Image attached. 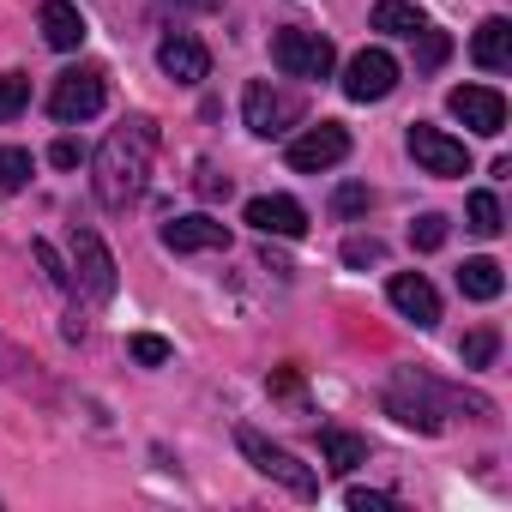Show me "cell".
I'll list each match as a JSON object with an SVG mask.
<instances>
[{
  "instance_id": "1",
  "label": "cell",
  "mask_w": 512,
  "mask_h": 512,
  "mask_svg": "<svg viewBox=\"0 0 512 512\" xmlns=\"http://www.w3.org/2000/svg\"><path fill=\"white\" fill-rule=\"evenodd\" d=\"M151 157H157V121L151 115H127L97 151V199L109 211H127L145 193V181H151Z\"/></svg>"
},
{
  "instance_id": "2",
  "label": "cell",
  "mask_w": 512,
  "mask_h": 512,
  "mask_svg": "<svg viewBox=\"0 0 512 512\" xmlns=\"http://www.w3.org/2000/svg\"><path fill=\"white\" fill-rule=\"evenodd\" d=\"M235 446H241V458H247L253 470H260V476H272V482H284L296 500H314V494H320V476H314V470H308V464H302L290 446L266 440L260 428H247V422H241V428H235Z\"/></svg>"
},
{
  "instance_id": "3",
  "label": "cell",
  "mask_w": 512,
  "mask_h": 512,
  "mask_svg": "<svg viewBox=\"0 0 512 512\" xmlns=\"http://www.w3.org/2000/svg\"><path fill=\"white\" fill-rule=\"evenodd\" d=\"M272 67H278L284 79H332L338 49H332V37L308 31V25H284V31L272 37Z\"/></svg>"
},
{
  "instance_id": "4",
  "label": "cell",
  "mask_w": 512,
  "mask_h": 512,
  "mask_svg": "<svg viewBox=\"0 0 512 512\" xmlns=\"http://www.w3.org/2000/svg\"><path fill=\"white\" fill-rule=\"evenodd\" d=\"M109 103V85H103V67H73V73H61L55 79V97H49V115L55 121H91L97 109Z\"/></svg>"
},
{
  "instance_id": "5",
  "label": "cell",
  "mask_w": 512,
  "mask_h": 512,
  "mask_svg": "<svg viewBox=\"0 0 512 512\" xmlns=\"http://www.w3.org/2000/svg\"><path fill=\"white\" fill-rule=\"evenodd\" d=\"M241 115H247V127L260 133V139H278V133H290L302 121V97H290V91H278V85L260 79V85H247Z\"/></svg>"
},
{
  "instance_id": "6",
  "label": "cell",
  "mask_w": 512,
  "mask_h": 512,
  "mask_svg": "<svg viewBox=\"0 0 512 512\" xmlns=\"http://www.w3.org/2000/svg\"><path fill=\"white\" fill-rule=\"evenodd\" d=\"M398 91V61L386 49H362L350 67H344V97L350 103H380Z\"/></svg>"
},
{
  "instance_id": "7",
  "label": "cell",
  "mask_w": 512,
  "mask_h": 512,
  "mask_svg": "<svg viewBox=\"0 0 512 512\" xmlns=\"http://www.w3.org/2000/svg\"><path fill=\"white\" fill-rule=\"evenodd\" d=\"M73 266H79V284L91 290V302H109L115 296V253L103 247L97 229H79L73 223Z\"/></svg>"
},
{
  "instance_id": "8",
  "label": "cell",
  "mask_w": 512,
  "mask_h": 512,
  "mask_svg": "<svg viewBox=\"0 0 512 512\" xmlns=\"http://www.w3.org/2000/svg\"><path fill=\"white\" fill-rule=\"evenodd\" d=\"M446 109H452L470 133H482V139L506 133V97H500L494 85H458V91L446 97Z\"/></svg>"
},
{
  "instance_id": "9",
  "label": "cell",
  "mask_w": 512,
  "mask_h": 512,
  "mask_svg": "<svg viewBox=\"0 0 512 512\" xmlns=\"http://www.w3.org/2000/svg\"><path fill=\"white\" fill-rule=\"evenodd\" d=\"M350 157V133L338 127V121H320V127H308L296 145H290V169L296 175H320V169H332V163H344Z\"/></svg>"
},
{
  "instance_id": "10",
  "label": "cell",
  "mask_w": 512,
  "mask_h": 512,
  "mask_svg": "<svg viewBox=\"0 0 512 512\" xmlns=\"http://www.w3.org/2000/svg\"><path fill=\"white\" fill-rule=\"evenodd\" d=\"M410 157H416L428 175H464V169H470L464 139H452V133H440V127H428V121L410 127Z\"/></svg>"
},
{
  "instance_id": "11",
  "label": "cell",
  "mask_w": 512,
  "mask_h": 512,
  "mask_svg": "<svg viewBox=\"0 0 512 512\" xmlns=\"http://www.w3.org/2000/svg\"><path fill=\"white\" fill-rule=\"evenodd\" d=\"M157 67H163L175 85H199V79L211 73V55H205V43H199L193 31H169V37L157 43Z\"/></svg>"
},
{
  "instance_id": "12",
  "label": "cell",
  "mask_w": 512,
  "mask_h": 512,
  "mask_svg": "<svg viewBox=\"0 0 512 512\" xmlns=\"http://www.w3.org/2000/svg\"><path fill=\"white\" fill-rule=\"evenodd\" d=\"M163 247H169V253H223V247H229V223H217V217H205V211L175 217V223H163Z\"/></svg>"
},
{
  "instance_id": "13",
  "label": "cell",
  "mask_w": 512,
  "mask_h": 512,
  "mask_svg": "<svg viewBox=\"0 0 512 512\" xmlns=\"http://www.w3.org/2000/svg\"><path fill=\"white\" fill-rule=\"evenodd\" d=\"M247 223L260 229V235H284V241H302L308 235V211L284 193H260V199H247Z\"/></svg>"
},
{
  "instance_id": "14",
  "label": "cell",
  "mask_w": 512,
  "mask_h": 512,
  "mask_svg": "<svg viewBox=\"0 0 512 512\" xmlns=\"http://www.w3.org/2000/svg\"><path fill=\"white\" fill-rule=\"evenodd\" d=\"M386 296H392V308H398L404 320H416V326H434V320H440V296H434V284H428L422 272H398V278L386 284Z\"/></svg>"
},
{
  "instance_id": "15",
  "label": "cell",
  "mask_w": 512,
  "mask_h": 512,
  "mask_svg": "<svg viewBox=\"0 0 512 512\" xmlns=\"http://www.w3.org/2000/svg\"><path fill=\"white\" fill-rule=\"evenodd\" d=\"M37 25H43V43H49V49H61V55L85 43V13L73 7V0H43Z\"/></svg>"
},
{
  "instance_id": "16",
  "label": "cell",
  "mask_w": 512,
  "mask_h": 512,
  "mask_svg": "<svg viewBox=\"0 0 512 512\" xmlns=\"http://www.w3.org/2000/svg\"><path fill=\"white\" fill-rule=\"evenodd\" d=\"M470 55H476L482 73H506V67H512V25H506V19H482Z\"/></svg>"
},
{
  "instance_id": "17",
  "label": "cell",
  "mask_w": 512,
  "mask_h": 512,
  "mask_svg": "<svg viewBox=\"0 0 512 512\" xmlns=\"http://www.w3.org/2000/svg\"><path fill=\"white\" fill-rule=\"evenodd\" d=\"M320 452H326V464H332L338 476H350V470L368 464V440L350 434V428H320Z\"/></svg>"
},
{
  "instance_id": "18",
  "label": "cell",
  "mask_w": 512,
  "mask_h": 512,
  "mask_svg": "<svg viewBox=\"0 0 512 512\" xmlns=\"http://www.w3.org/2000/svg\"><path fill=\"white\" fill-rule=\"evenodd\" d=\"M368 25H374V31H386V37H416L428 19H422V7H416V0H380Z\"/></svg>"
},
{
  "instance_id": "19",
  "label": "cell",
  "mask_w": 512,
  "mask_h": 512,
  "mask_svg": "<svg viewBox=\"0 0 512 512\" xmlns=\"http://www.w3.org/2000/svg\"><path fill=\"white\" fill-rule=\"evenodd\" d=\"M458 290H464L470 302H494V296L506 290V278H500L494 260H464V266H458Z\"/></svg>"
},
{
  "instance_id": "20",
  "label": "cell",
  "mask_w": 512,
  "mask_h": 512,
  "mask_svg": "<svg viewBox=\"0 0 512 512\" xmlns=\"http://www.w3.org/2000/svg\"><path fill=\"white\" fill-rule=\"evenodd\" d=\"M25 181H31V151L7 145L0 151V193H25Z\"/></svg>"
},
{
  "instance_id": "21",
  "label": "cell",
  "mask_w": 512,
  "mask_h": 512,
  "mask_svg": "<svg viewBox=\"0 0 512 512\" xmlns=\"http://www.w3.org/2000/svg\"><path fill=\"white\" fill-rule=\"evenodd\" d=\"M464 217H470V229H476L482 241H494V235H500V199H494V193H470Z\"/></svg>"
},
{
  "instance_id": "22",
  "label": "cell",
  "mask_w": 512,
  "mask_h": 512,
  "mask_svg": "<svg viewBox=\"0 0 512 512\" xmlns=\"http://www.w3.org/2000/svg\"><path fill=\"white\" fill-rule=\"evenodd\" d=\"M494 350H500V332H494V326H476V332L458 344V362H464V368H488Z\"/></svg>"
},
{
  "instance_id": "23",
  "label": "cell",
  "mask_w": 512,
  "mask_h": 512,
  "mask_svg": "<svg viewBox=\"0 0 512 512\" xmlns=\"http://www.w3.org/2000/svg\"><path fill=\"white\" fill-rule=\"evenodd\" d=\"M25 103H31V73H0V121L25 115Z\"/></svg>"
},
{
  "instance_id": "24",
  "label": "cell",
  "mask_w": 512,
  "mask_h": 512,
  "mask_svg": "<svg viewBox=\"0 0 512 512\" xmlns=\"http://www.w3.org/2000/svg\"><path fill=\"white\" fill-rule=\"evenodd\" d=\"M410 247H416V253H434V247H446V217H440V211H422V217L410 223Z\"/></svg>"
},
{
  "instance_id": "25",
  "label": "cell",
  "mask_w": 512,
  "mask_h": 512,
  "mask_svg": "<svg viewBox=\"0 0 512 512\" xmlns=\"http://www.w3.org/2000/svg\"><path fill=\"white\" fill-rule=\"evenodd\" d=\"M368 205H374V193H368L362 181H344V187L332 193V217H368Z\"/></svg>"
},
{
  "instance_id": "26",
  "label": "cell",
  "mask_w": 512,
  "mask_h": 512,
  "mask_svg": "<svg viewBox=\"0 0 512 512\" xmlns=\"http://www.w3.org/2000/svg\"><path fill=\"white\" fill-rule=\"evenodd\" d=\"M416 43H422V49H416V67H422V73H434V67H440V61L452 55L446 31H428V25H422V31H416Z\"/></svg>"
},
{
  "instance_id": "27",
  "label": "cell",
  "mask_w": 512,
  "mask_h": 512,
  "mask_svg": "<svg viewBox=\"0 0 512 512\" xmlns=\"http://www.w3.org/2000/svg\"><path fill=\"white\" fill-rule=\"evenodd\" d=\"M31 253H37V266H43V278H49L55 290H73V272L61 266V253H55L49 241H31Z\"/></svg>"
},
{
  "instance_id": "28",
  "label": "cell",
  "mask_w": 512,
  "mask_h": 512,
  "mask_svg": "<svg viewBox=\"0 0 512 512\" xmlns=\"http://www.w3.org/2000/svg\"><path fill=\"white\" fill-rule=\"evenodd\" d=\"M344 260H350V266H380L386 247H380L374 235H350V241H344Z\"/></svg>"
},
{
  "instance_id": "29",
  "label": "cell",
  "mask_w": 512,
  "mask_h": 512,
  "mask_svg": "<svg viewBox=\"0 0 512 512\" xmlns=\"http://www.w3.org/2000/svg\"><path fill=\"white\" fill-rule=\"evenodd\" d=\"M127 350H133V362H145V368H157V362H169V344H163V338H151V332H139V338H127Z\"/></svg>"
},
{
  "instance_id": "30",
  "label": "cell",
  "mask_w": 512,
  "mask_h": 512,
  "mask_svg": "<svg viewBox=\"0 0 512 512\" xmlns=\"http://www.w3.org/2000/svg\"><path fill=\"white\" fill-rule=\"evenodd\" d=\"M193 187H199V199H229V175L217 163H199V181Z\"/></svg>"
},
{
  "instance_id": "31",
  "label": "cell",
  "mask_w": 512,
  "mask_h": 512,
  "mask_svg": "<svg viewBox=\"0 0 512 512\" xmlns=\"http://www.w3.org/2000/svg\"><path fill=\"white\" fill-rule=\"evenodd\" d=\"M398 500L380 494V488H350V512H392Z\"/></svg>"
},
{
  "instance_id": "32",
  "label": "cell",
  "mask_w": 512,
  "mask_h": 512,
  "mask_svg": "<svg viewBox=\"0 0 512 512\" xmlns=\"http://www.w3.org/2000/svg\"><path fill=\"white\" fill-rule=\"evenodd\" d=\"M79 157H85L79 139H55V145H49V163H55V169H79Z\"/></svg>"
},
{
  "instance_id": "33",
  "label": "cell",
  "mask_w": 512,
  "mask_h": 512,
  "mask_svg": "<svg viewBox=\"0 0 512 512\" xmlns=\"http://www.w3.org/2000/svg\"><path fill=\"white\" fill-rule=\"evenodd\" d=\"M272 392H278V398H302V374H296V368H278V374H272Z\"/></svg>"
},
{
  "instance_id": "34",
  "label": "cell",
  "mask_w": 512,
  "mask_h": 512,
  "mask_svg": "<svg viewBox=\"0 0 512 512\" xmlns=\"http://www.w3.org/2000/svg\"><path fill=\"white\" fill-rule=\"evenodd\" d=\"M169 7H193V13H217L223 0H169Z\"/></svg>"
}]
</instances>
